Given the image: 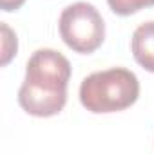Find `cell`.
<instances>
[{
  "instance_id": "obj_1",
  "label": "cell",
  "mask_w": 154,
  "mask_h": 154,
  "mask_svg": "<svg viewBox=\"0 0 154 154\" xmlns=\"http://www.w3.org/2000/svg\"><path fill=\"white\" fill-rule=\"evenodd\" d=\"M71 78L69 60L54 49H38L26 65V78L18 89V105L31 116H56L67 103Z\"/></svg>"
},
{
  "instance_id": "obj_2",
  "label": "cell",
  "mask_w": 154,
  "mask_h": 154,
  "mask_svg": "<svg viewBox=\"0 0 154 154\" xmlns=\"http://www.w3.org/2000/svg\"><path fill=\"white\" fill-rule=\"evenodd\" d=\"M140 96L138 76L125 67L96 71L80 85L82 105L94 114H109L129 109Z\"/></svg>"
},
{
  "instance_id": "obj_3",
  "label": "cell",
  "mask_w": 154,
  "mask_h": 154,
  "mask_svg": "<svg viewBox=\"0 0 154 154\" xmlns=\"http://www.w3.org/2000/svg\"><path fill=\"white\" fill-rule=\"evenodd\" d=\"M58 29L65 45L80 54L94 53L105 40V22L100 11L87 2L67 6L60 15Z\"/></svg>"
},
{
  "instance_id": "obj_4",
  "label": "cell",
  "mask_w": 154,
  "mask_h": 154,
  "mask_svg": "<svg viewBox=\"0 0 154 154\" xmlns=\"http://www.w3.org/2000/svg\"><path fill=\"white\" fill-rule=\"evenodd\" d=\"M134 60L149 72H154V20L136 27L131 38Z\"/></svg>"
},
{
  "instance_id": "obj_5",
  "label": "cell",
  "mask_w": 154,
  "mask_h": 154,
  "mask_svg": "<svg viewBox=\"0 0 154 154\" xmlns=\"http://www.w3.org/2000/svg\"><path fill=\"white\" fill-rule=\"evenodd\" d=\"M0 33H2V53H0V63L2 65H8L15 56H17V51H18V40H17V33L6 24L2 22L0 24Z\"/></svg>"
},
{
  "instance_id": "obj_6",
  "label": "cell",
  "mask_w": 154,
  "mask_h": 154,
  "mask_svg": "<svg viewBox=\"0 0 154 154\" xmlns=\"http://www.w3.org/2000/svg\"><path fill=\"white\" fill-rule=\"evenodd\" d=\"M107 4L112 13H116L120 17H129L145 8L154 6V0H107Z\"/></svg>"
},
{
  "instance_id": "obj_7",
  "label": "cell",
  "mask_w": 154,
  "mask_h": 154,
  "mask_svg": "<svg viewBox=\"0 0 154 154\" xmlns=\"http://www.w3.org/2000/svg\"><path fill=\"white\" fill-rule=\"evenodd\" d=\"M24 4H26V0H0V8H2V11H6V13L17 11Z\"/></svg>"
}]
</instances>
